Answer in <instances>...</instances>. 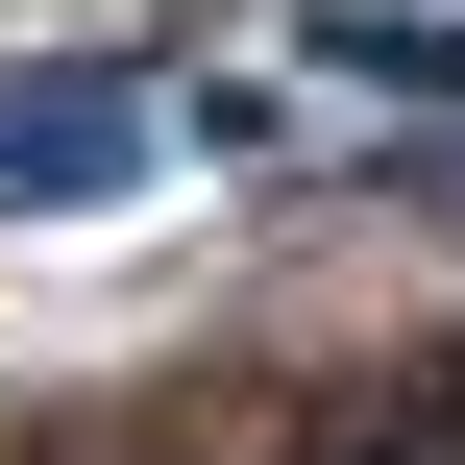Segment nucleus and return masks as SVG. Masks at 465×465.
Here are the masks:
<instances>
[{"mask_svg":"<svg viewBox=\"0 0 465 465\" xmlns=\"http://www.w3.org/2000/svg\"><path fill=\"white\" fill-rule=\"evenodd\" d=\"M98 172H147V98L123 74H25L0 98V196H98Z\"/></svg>","mask_w":465,"mask_h":465,"instance_id":"obj_1","label":"nucleus"},{"mask_svg":"<svg viewBox=\"0 0 465 465\" xmlns=\"http://www.w3.org/2000/svg\"><path fill=\"white\" fill-rule=\"evenodd\" d=\"M319 74H368V98H465V25H417V0H343V25H319Z\"/></svg>","mask_w":465,"mask_h":465,"instance_id":"obj_2","label":"nucleus"}]
</instances>
